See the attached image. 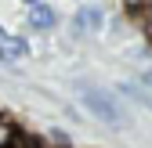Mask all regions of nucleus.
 <instances>
[{
    "label": "nucleus",
    "instance_id": "1",
    "mask_svg": "<svg viewBox=\"0 0 152 148\" xmlns=\"http://www.w3.org/2000/svg\"><path fill=\"white\" fill-rule=\"evenodd\" d=\"M76 90H80V98H83V105H87L91 116H98L102 123H112V126L123 123V108H120L116 98H112V90H105L98 83H80Z\"/></svg>",
    "mask_w": 152,
    "mask_h": 148
},
{
    "label": "nucleus",
    "instance_id": "3",
    "mask_svg": "<svg viewBox=\"0 0 152 148\" xmlns=\"http://www.w3.org/2000/svg\"><path fill=\"white\" fill-rule=\"evenodd\" d=\"M29 22H33V29H54L58 15H54V7H47V4H36L29 11Z\"/></svg>",
    "mask_w": 152,
    "mask_h": 148
},
{
    "label": "nucleus",
    "instance_id": "4",
    "mask_svg": "<svg viewBox=\"0 0 152 148\" xmlns=\"http://www.w3.org/2000/svg\"><path fill=\"white\" fill-rule=\"evenodd\" d=\"M26 54H29L26 40H4L0 44V62H15V58H26Z\"/></svg>",
    "mask_w": 152,
    "mask_h": 148
},
{
    "label": "nucleus",
    "instance_id": "2",
    "mask_svg": "<svg viewBox=\"0 0 152 148\" xmlns=\"http://www.w3.org/2000/svg\"><path fill=\"white\" fill-rule=\"evenodd\" d=\"M102 25H105L102 7H80L76 18H72V29H80V33H98Z\"/></svg>",
    "mask_w": 152,
    "mask_h": 148
},
{
    "label": "nucleus",
    "instance_id": "6",
    "mask_svg": "<svg viewBox=\"0 0 152 148\" xmlns=\"http://www.w3.org/2000/svg\"><path fill=\"white\" fill-rule=\"evenodd\" d=\"M141 29H145V36L152 40V11L148 7H141Z\"/></svg>",
    "mask_w": 152,
    "mask_h": 148
},
{
    "label": "nucleus",
    "instance_id": "7",
    "mask_svg": "<svg viewBox=\"0 0 152 148\" xmlns=\"http://www.w3.org/2000/svg\"><path fill=\"white\" fill-rule=\"evenodd\" d=\"M127 7H145V0H123Z\"/></svg>",
    "mask_w": 152,
    "mask_h": 148
},
{
    "label": "nucleus",
    "instance_id": "5",
    "mask_svg": "<svg viewBox=\"0 0 152 148\" xmlns=\"http://www.w3.org/2000/svg\"><path fill=\"white\" fill-rule=\"evenodd\" d=\"M15 144V126L7 119H0V148H11Z\"/></svg>",
    "mask_w": 152,
    "mask_h": 148
},
{
    "label": "nucleus",
    "instance_id": "10",
    "mask_svg": "<svg viewBox=\"0 0 152 148\" xmlns=\"http://www.w3.org/2000/svg\"><path fill=\"white\" fill-rule=\"evenodd\" d=\"M0 40H4V29H0Z\"/></svg>",
    "mask_w": 152,
    "mask_h": 148
},
{
    "label": "nucleus",
    "instance_id": "8",
    "mask_svg": "<svg viewBox=\"0 0 152 148\" xmlns=\"http://www.w3.org/2000/svg\"><path fill=\"white\" fill-rule=\"evenodd\" d=\"M22 4H29V7H36V0H22Z\"/></svg>",
    "mask_w": 152,
    "mask_h": 148
},
{
    "label": "nucleus",
    "instance_id": "9",
    "mask_svg": "<svg viewBox=\"0 0 152 148\" xmlns=\"http://www.w3.org/2000/svg\"><path fill=\"white\" fill-rule=\"evenodd\" d=\"M145 7H148V11H152V0H145Z\"/></svg>",
    "mask_w": 152,
    "mask_h": 148
}]
</instances>
